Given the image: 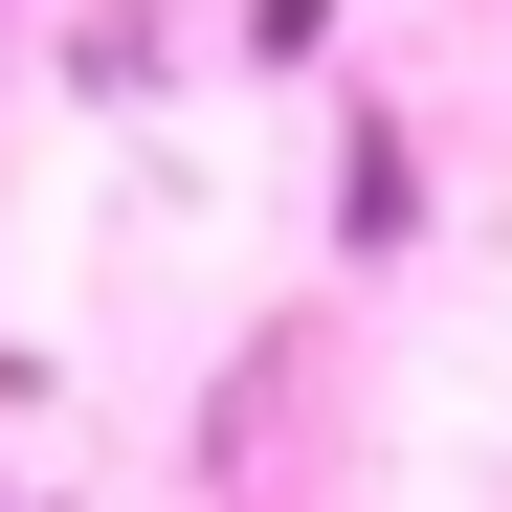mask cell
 Returning a JSON list of instances; mask_svg holds the SVG:
<instances>
[{
  "label": "cell",
  "instance_id": "1",
  "mask_svg": "<svg viewBox=\"0 0 512 512\" xmlns=\"http://www.w3.org/2000/svg\"><path fill=\"white\" fill-rule=\"evenodd\" d=\"M401 245H423V134L334 112V268H401Z\"/></svg>",
  "mask_w": 512,
  "mask_h": 512
},
{
  "label": "cell",
  "instance_id": "2",
  "mask_svg": "<svg viewBox=\"0 0 512 512\" xmlns=\"http://www.w3.org/2000/svg\"><path fill=\"white\" fill-rule=\"evenodd\" d=\"M67 90H90V112L179 90V0H67Z\"/></svg>",
  "mask_w": 512,
  "mask_h": 512
},
{
  "label": "cell",
  "instance_id": "3",
  "mask_svg": "<svg viewBox=\"0 0 512 512\" xmlns=\"http://www.w3.org/2000/svg\"><path fill=\"white\" fill-rule=\"evenodd\" d=\"M245 67H334V0H245Z\"/></svg>",
  "mask_w": 512,
  "mask_h": 512
},
{
  "label": "cell",
  "instance_id": "4",
  "mask_svg": "<svg viewBox=\"0 0 512 512\" xmlns=\"http://www.w3.org/2000/svg\"><path fill=\"white\" fill-rule=\"evenodd\" d=\"M0 512H23V468H0Z\"/></svg>",
  "mask_w": 512,
  "mask_h": 512
},
{
  "label": "cell",
  "instance_id": "5",
  "mask_svg": "<svg viewBox=\"0 0 512 512\" xmlns=\"http://www.w3.org/2000/svg\"><path fill=\"white\" fill-rule=\"evenodd\" d=\"M0 23H23V0H0Z\"/></svg>",
  "mask_w": 512,
  "mask_h": 512
}]
</instances>
